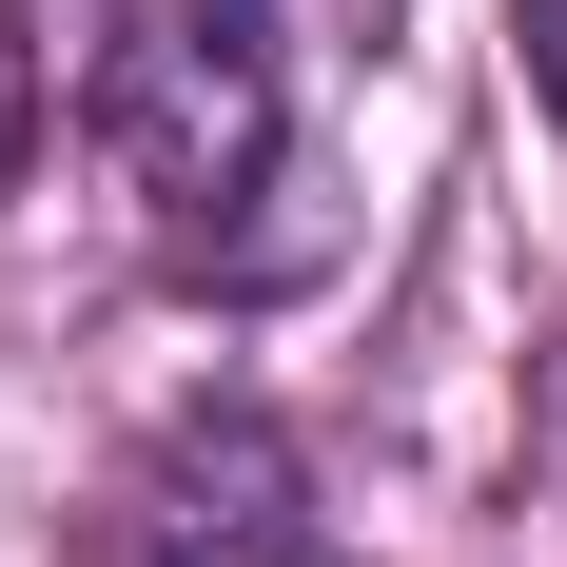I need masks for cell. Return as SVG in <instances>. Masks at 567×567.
<instances>
[{"label": "cell", "mask_w": 567, "mask_h": 567, "mask_svg": "<svg viewBox=\"0 0 567 567\" xmlns=\"http://www.w3.org/2000/svg\"><path fill=\"white\" fill-rule=\"evenodd\" d=\"M117 567H313V489H293L275 411H176L117 489Z\"/></svg>", "instance_id": "cell-2"}, {"label": "cell", "mask_w": 567, "mask_h": 567, "mask_svg": "<svg viewBox=\"0 0 567 567\" xmlns=\"http://www.w3.org/2000/svg\"><path fill=\"white\" fill-rule=\"evenodd\" d=\"M99 157L117 196L157 216V255H196L216 275L235 235H255V196L293 176V59L255 0H137L99 59Z\"/></svg>", "instance_id": "cell-1"}]
</instances>
